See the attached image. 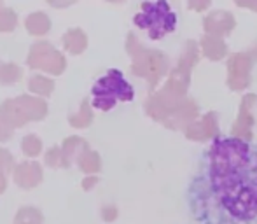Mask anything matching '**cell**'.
Returning <instances> with one entry per match:
<instances>
[{"label": "cell", "instance_id": "obj_1", "mask_svg": "<svg viewBox=\"0 0 257 224\" xmlns=\"http://www.w3.org/2000/svg\"><path fill=\"white\" fill-rule=\"evenodd\" d=\"M198 224H257V144L219 135L200 153L186 187Z\"/></svg>", "mask_w": 257, "mask_h": 224}, {"label": "cell", "instance_id": "obj_2", "mask_svg": "<svg viewBox=\"0 0 257 224\" xmlns=\"http://www.w3.org/2000/svg\"><path fill=\"white\" fill-rule=\"evenodd\" d=\"M133 21L140 30L147 32L149 39L159 41L177 30L179 16L168 0H146Z\"/></svg>", "mask_w": 257, "mask_h": 224}, {"label": "cell", "instance_id": "obj_3", "mask_svg": "<svg viewBox=\"0 0 257 224\" xmlns=\"http://www.w3.org/2000/svg\"><path fill=\"white\" fill-rule=\"evenodd\" d=\"M135 96L133 86L119 70H108L93 88V105L100 110H110L117 102H130Z\"/></svg>", "mask_w": 257, "mask_h": 224}, {"label": "cell", "instance_id": "obj_4", "mask_svg": "<svg viewBox=\"0 0 257 224\" xmlns=\"http://www.w3.org/2000/svg\"><path fill=\"white\" fill-rule=\"evenodd\" d=\"M27 65L32 70H42L51 75H61L67 68V60H65L63 53L53 48V44H49L48 41H39L32 44Z\"/></svg>", "mask_w": 257, "mask_h": 224}, {"label": "cell", "instance_id": "obj_5", "mask_svg": "<svg viewBox=\"0 0 257 224\" xmlns=\"http://www.w3.org/2000/svg\"><path fill=\"white\" fill-rule=\"evenodd\" d=\"M13 175H14V182L20 187H23V189H34V187H37L42 182L44 172H42V167L37 161H23V163L16 165Z\"/></svg>", "mask_w": 257, "mask_h": 224}, {"label": "cell", "instance_id": "obj_6", "mask_svg": "<svg viewBox=\"0 0 257 224\" xmlns=\"http://www.w3.org/2000/svg\"><path fill=\"white\" fill-rule=\"evenodd\" d=\"M16 102L28 118V121H41L48 116V103L37 95H20Z\"/></svg>", "mask_w": 257, "mask_h": 224}, {"label": "cell", "instance_id": "obj_7", "mask_svg": "<svg viewBox=\"0 0 257 224\" xmlns=\"http://www.w3.org/2000/svg\"><path fill=\"white\" fill-rule=\"evenodd\" d=\"M0 116L4 118V121L9 126H13L14 130L25 126L28 121V118L25 116V112L21 110V107L18 105L16 98H9L0 105Z\"/></svg>", "mask_w": 257, "mask_h": 224}, {"label": "cell", "instance_id": "obj_8", "mask_svg": "<svg viewBox=\"0 0 257 224\" xmlns=\"http://www.w3.org/2000/svg\"><path fill=\"white\" fill-rule=\"evenodd\" d=\"M88 151V144L79 137H68L61 144V154H63V167L68 168L74 161L81 158V154Z\"/></svg>", "mask_w": 257, "mask_h": 224}, {"label": "cell", "instance_id": "obj_9", "mask_svg": "<svg viewBox=\"0 0 257 224\" xmlns=\"http://www.w3.org/2000/svg\"><path fill=\"white\" fill-rule=\"evenodd\" d=\"M25 28L34 37H42V35H46L51 30V20H49V16L46 13L37 11V13H32L25 20Z\"/></svg>", "mask_w": 257, "mask_h": 224}, {"label": "cell", "instance_id": "obj_10", "mask_svg": "<svg viewBox=\"0 0 257 224\" xmlns=\"http://www.w3.org/2000/svg\"><path fill=\"white\" fill-rule=\"evenodd\" d=\"M61 41H63L65 51L70 53V55H81L88 46V39H86V34L81 28H70Z\"/></svg>", "mask_w": 257, "mask_h": 224}, {"label": "cell", "instance_id": "obj_11", "mask_svg": "<svg viewBox=\"0 0 257 224\" xmlns=\"http://www.w3.org/2000/svg\"><path fill=\"white\" fill-rule=\"evenodd\" d=\"M28 89L37 96H49L54 91V81L46 75H32L28 81Z\"/></svg>", "mask_w": 257, "mask_h": 224}, {"label": "cell", "instance_id": "obj_12", "mask_svg": "<svg viewBox=\"0 0 257 224\" xmlns=\"http://www.w3.org/2000/svg\"><path fill=\"white\" fill-rule=\"evenodd\" d=\"M23 77V70L16 63H2L0 65V84H16Z\"/></svg>", "mask_w": 257, "mask_h": 224}, {"label": "cell", "instance_id": "obj_13", "mask_svg": "<svg viewBox=\"0 0 257 224\" xmlns=\"http://www.w3.org/2000/svg\"><path fill=\"white\" fill-rule=\"evenodd\" d=\"M91 119H93L91 105H89L88 100H84L77 114H72L70 118H68V123H70L72 128H86V126H89Z\"/></svg>", "mask_w": 257, "mask_h": 224}, {"label": "cell", "instance_id": "obj_14", "mask_svg": "<svg viewBox=\"0 0 257 224\" xmlns=\"http://www.w3.org/2000/svg\"><path fill=\"white\" fill-rule=\"evenodd\" d=\"M42 221H44L42 212L35 207L20 208L16 217H14V224H42Z\"/></svg>", "mask_w": 257, "mask_h": 224}, {"label": "cell", "instance_id": "obj_15", "mask_svg": "<svg viewBox=\"0 0 257 224\" xmlns=\"http://www.w3.org/2000/svg\"><path fill=\"white\" fill-rule=\"evenodd\" d=\"M18 14L11 7H0V34H9L16 28Z\"/></svg>", "mask_w": 257, "mask_h": 224}, {"label": "cell", "instance_id": "obj_16", "mask_svg": "<svg viewBox=\"0 0 257 224\" xmlns=\"http://www.w3.org/2000/svg\"><path fill=\"white\" fill-rule=\"evenodd\" d=\"M21 151H23L25 156L28 158H35L42 153V140L37 135H27L21 140Z\"/></svg>", "mask_w": 257, "mask_h": 224}, {"label": "cell", "instance_id": "obj_17", "mask_svg": "<svg viewBox=\"0 0 257 224\" xmlns=\"http://www.w3.org/2000/svg\"><path fill=\"white\" fill-rule=\"evenodd\" d=\"M79 163V168L82 170V172H96V170L100 168V160H98V154L91 153V151H84V153L81 154V158L77 160Z\"/></svg>", "mask_w": 257, "mask_h": 224}, {"label": "cell", "instance_id": "obj_18", "mask_svg": "<svg viewBox=\"0 0 257 224\" xmlns=\"http://www.w3.org/2000/svg\"><path fill=\"white\" fill-rule=\"evenodd\" d=\"M44 163L51 168H65L63 167V154H61V146H54L51 149H48L44 156Z\"/></svg>", "mask_w": 257, "mask_h": 224}, {"label": "cell", "instance_id": "obj_19", "mask_svg": "<svg viewBox=\"0 0 257 224\" xmlns=\"http://www.w3.org/2000/svg\"><path fill=\"white\" fill-rule=\"evenodd\" d=\"M14 158L7 149L0 147V175H7V173L14 172Z\"/></svg>", "mask_w": 257, "mask_h": 224}, {"label": "cell", "instance_id": "obj_20", "mask_svg": "<svg viewBox=\"0 0 257 224\" xmlns=\"http://www.w3.org/2000/svg\"><path fill=\"white\" fill-rule=\"evenodd\" d=\"M13 133H14V128L7 125V123L4 121L2 116H0V142H7V140H11Z\"/></svg>", "mask_w": 257, "mask_h": 224}, {"label": "cell", "instance_id": "obj_21", "mask_svg": "<svg viewBox=\"0 0 257 224\" xmlns=\"http://www.w3.org/2000/svg\"><path fill=\"white\" fill-rule=\"evenodd\" d=\"M51 7H56V9H65V7H70L72 4H75L77 0H46Z\"/></svg>", "mask_w": 257, "mask_h": 224}, {"label": "cell", "instance_id": "obj_22", "mask_svg": "<svg viewBox=\"0 0 257 224\" xmlns=\"http://www.w3.org/2000/svg\"><path fill=\"white\" fill-rule=\"evenodd\" d=\"M95 182H96V179H93V177H91V179H86L84 182H82V187H84V189H89V187H91Z\"/></svg>", "mask_w": 257, "mask_h": 224}, {"label": "cell", "instance_id": "obj_23", "mask_svg": "<svg viewBox=\"0 0 257 224\" xmlns=\"http://www.w3.org/2000/svg\"><path fill=\"white\" fill-rule=\"evenodd\" d=\"M6 187H7V180H6V175H0V194L6 191Z\"/></svg>", "mask_w": 257, "mask_h": 224}, {"label": "cell", "instance_id": "obj_24", "mask_svg": "<svg viewBox=\"0 0 257 224\" xmlns=\"http://www.w3.org/2000/svg\"><path fill=\"white\" fill-rule=\"evenodd\" d=\"M2 2H4V0H0V7H4V6H2Z\"/></svg>", "mask_w": 257, "mask_h": 224}, {"label": "cell", "instance_id": "obj_25", "mask_svg": "<svg viewBox=\"0 0 257 224\" xmlns=\"http://www.w3.org/2000/svg\"><path fill=\"white\" fill-rule=\"evenodd\" d=\"M0 65H2V63H0Z\"/></svg>", "mask_w": 257, "mask_h": 224}]
</instances>
